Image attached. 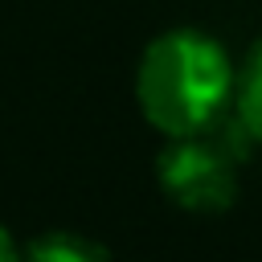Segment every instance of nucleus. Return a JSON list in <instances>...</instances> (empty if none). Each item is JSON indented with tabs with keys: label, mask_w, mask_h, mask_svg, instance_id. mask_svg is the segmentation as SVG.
<instances>
[{
	"label": "nucleus",
	"mask_w": 262,
	"mask_h": 262,
	"mask_svg": "<svg viewBox=\"0 0 262 262\" xmlns=\"http://www.w3.org/2000/svg\"><path fill=\"white\" fill-rule=\"evenodd\" d=\"M237 66L229 61L225 45L201 29H168L147 41L139 70H135V98L143 119L176 135L213 131L233 111Z\"/></svg>",
	"instance_id": "obj_1"
},
{
	"label": "nucleus",
	"mask_w": 262,
	"mask_h": 262,
	"mask_svg": "<svg viewBox=\"0 0 262 262\" xmlns=\"http://www.w3.org/2000/svg\"><path fill=\"white\" fill-rule=\"evenodd\" d=\"M242 147L225 135V119L201 135H176L156 160L160 188L188 213H221L237 201Z\"/></svg>",
	"instance_id": "obj_2"
},
{
	"label": "nucleus",
	"mask_w": 262,
	"mask_h": 262,
	"mask_svg": "<svg viewBox=\"0 0 262 262\" xmlns=\"http://www.w3.org/2000/svg\"><path fill=\"white\" fill-rule=\"evenodd\" d=\"M20 262H111V254L78 229H45L25 246Z\"/></svg>",
	"instance_id": "obj_3"
},
{
	"label": "nucleus",
	"mask_w": 262,
	"mask_h": 262,
	"mask_svg": "<svg viewBox=\"0 0 262 262\" xmlns=\"http://www.w3.org/2000/svg\"><path fill=\"white\" fill-rule=\"evenodd\" d=\"M233 119L242 131L262 143V37L250 45L246 61L237 66V86H233Z\"/></svg>",
	"instance_id": "obj_4"
},
{
	"label": "nucleus",
	"mask_w": 262,
	"mask_h": 262,
	"mask_svg": "<svg viewBox=\"0 0 262 262\" xmlns=\"http://www.w3.org/2000/svg\"><path fill=\"white\" fill-rule=\"evenodd\" d=\"M0 262H20V250H16V242L8 237L4 225H0Z\"/></svg>",
	"instance_id": "obj_5"
}]
</instances>
